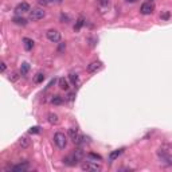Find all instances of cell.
I'll use <instances>...</instances> for the list:
<instances>
[{
	"label": "cell",
	"instance_id": "6da1fadb",
	"mask_svg": "<svg viewBox=\"0 0 172 172\" xmlns=\"http://www.w3.org/2000/svg\"><path fill=\"white\" fill-rule=\"evenodd\" d=\"M54 143L57 144V147L59 149H65L67 147V137H66L63 133L57 132L54 135Z\"/></svg>",
	"mask_w": 172,
	"mask_h": 172
},
{
	"label": "cell",
	"instance_id": "7a4b0ae2",
	"mask_svg": "<svg viewBox=\"0 0 172 172\" xmlns=\"http://www.w3.org/2000/svg\"><path fill=\"white\" fill-rule=\"evenodd\" d=\"M82 171H86V172H97V171H101V166L97 164V161H85L82 163Z\"/></svg>",
	"mask_w": 172,
	"mask_h": 172
},
{
	"label": "cell",
	"instance_id": "3957f363",
	"mask_svg": "<svg viewBox=\"0 0 172 172\" xmlns=\"http://www.w3.org/2000/svg\"><path fill=\"white\" fill-rule=\"evenodd\" d=\"M44 15H46V12H44L43 10H40V8H34L32 11H30V19L32 20V22H36V20L43 19Z\"/></svg>",
	"mask_w": 172,
	"mask_h": 172
},
{
	"label": "cell",
	"instance_id": "277c9868",
	"mask_svg": "<svg viewBox=\"0 0 172 172\" xmlns=\"http://www.w3.org/2000/svg\"><path fill=\"white\" fill-rule=\"evenodd\" d=\"M29 170V163H19L12 167H7L4 171H12V172H26Z\"/></svg>",
	"mask_w": 172,
	"mask_h": 172
},
{
	"label": "cell",
	"instance_id": "5b68a950",
	"mask_svg": "<svg viewBox=\"0 0 172 172\" xmlns=\"http://www.w3.org/2000/svg\"><path fill=\"white\" fill-rule=\"evenodd\" d=\"M46 35H47V39L52 42V43H58L61 40V32L57 30H48Z\"/></svg>",
	"mask_w": 172,
	"mask_h": 172
},
{
	"label": "cell",
	"instance_id": "8992f818",
	"mask_svg": "<svg viewBox=\"0 0 172 172\" xmlns=\"http://www.w3.org/2000/svg\"><path fill=\"white\" fill-rule=\"evenodd\" d=\"M30 11V4L26 2H22L19 3L16 7H15V12L16 13H24V12H29Z\"/></svg>",
	"mask_w": 172,
	"mask_h": 172
},
{
	"label": "cell",
	"instance_id": "52a82bcc",
	"mask_svg": "<svg viewBox=\"0 0 172 172\" xmlns=\"http://www.w3.org/2000/svg\"><path fill=\"white\" fill-rule=\"evenodd\" d=\"M140 12L143 13V15H149V13L153 12V4L152 3H144L141 6V8H140Z\"/></svg>",
	"mask_w": 172,
	"mask_h": 172
},
{
	"label": "cell",
	"instance_id": "ba28073f",
	"mask_svg": "<svg viewBox=\"0 0 172 172\" xmlns=\"http://www.w3.org/2000/svg\"><path fill=\"white\" fill-rule=\"evenodd\" d=\"M101 69V62H92L87 66V71L89 73H96L97 70Z\"/></svg>",
	"mask_w": 172,
	"mask_h": 172
},
{
	"label": "cell",
	"instance_id": "9c48e42d",
	"mask_svg": "<svg viewBox=\"0 0 172 172\" xmlns=\"http://www.w3.org/2000/svg\"><path fill=\"white\" fill-rule=\"evenodd\" d=\"M23 43H24V48H26L27 51L32 50L34 47V40L30 39V38H23Z\"/></svg>",
	"mask_w": 172,
	"mask_h": 172
},
{
	"label": "cell",
	"instance_id": "30bf717a",
	"mask_svg": "<svg viewBox=\"0 0 172 172\" xmlns=\"http://www.w3.org/2000/svg\"><path fill=\"white\" fill-rule=\"evenodd\" d=\"M47 120H48V122H50V124H52V125H57L58 122H59L58 116L54 114V113H50V114H48V116H47Z\"/></svg>",
	"mask_w": 172,
	"mask_h": 172
},
{
	"label": "cell",
	"instance_id": "8fae6325",
	"mask_svg": "<svg viewBox=\"0 0 172 172\" xmlns=\"http://www.w3.org/2000/svg\"><path fill=\"white\" fill-rule=\"evenodd\" d=\"M122 151H124V149L121 148V149H116V151H113V152H110V155H109V160H110V161H114V160L117 159V157L122 153Z\"/></svg>",
	"mask_w": 172,
	"mask_h": 172
},
{
	"label": "cell",
	"instance_id": "7c38bea8",
	"mask_svg": "<svg viewBox=\"0 0 172 172\" xmlns=\"http://www.w3.org/2000/svg\"><path fill=\"white\" fill-rule=\"evenodd\" d=\"M69 135H70V137H71L73 141H75L77 137L79 136V133H78V129L77 128H70L69 129Z\"/></svg>",
	"mask_w": 172,
	"mask_h": 172
},
{
	"label": "cell",
	"instance_id": "4fadbf2b",
	"mask_svg": "<svg viewBox=\"0 0 172 172\" xmlns=\"http://www.w3.org/2000/svg\"><path fill=\"white\" fill-rule=\"evenodd\" d=\"M59 87H61L62 90H67V89H69V82H67V79L59 78Z\"/></svg>",
	"mask_w": 172,
	"mask_h": 172
},
{
	"label": "cell",
	"instance_id": "5bb4252c",
	"mask_svg": "<svg viewBox=\"0 0 172 172\" xmlns=\"http://www.w3.org/2000/svg\"><path fill=\"white\" fill-rule=\"evenodd\" d=\"M13 23L15 24H22V26H26L27 24V20L24 19V17H19V16H16V17H13Z\"/></svg>",
	"mask_w": 172,
	"mask_h": 172
},
{
	"label": "cell",
	"instance_id": "9a60e30c",
	"mask_svg": "<svg viewBox=\"0 0 172 172\" xmlns=\"http://www.w3.org/2000/svg\"><path fill=\"white\" fill-rule=\"evenodd\" d=\"M29 145H30V141L26 137H22L19 140V147H22V148H27Z\"/></svg>",
	"mask_w": 172,
	"mask_h": 172
},
{
	"label": "cell",
	"instance_id": "2e32d148",
	"mask_svg": "<svg viewBox=\"0 0 172 172\" xmlns=\"http://www.w3.org/2000/svg\"><path fill=\"white\" fill-rule=\"evenodd\" d=\"M51 102L54 104V105H61L63 102V100H62L61 96H54V97L51 98Z\"/></svg>",
	"mask_w": 172,
	"mask_h": 172
},
{
	"label": "cell",
	"instance_id": "e0dca14e",
	"mask_svg": "<svg viewBox=\"0 0 172 172\" xmlns=\"http://www.w3.org/2000/svg\"><path fill=\"white\" fill-rule=\"evenodd\" d=\"M29 70H30L29 63H23L22 67H20V73H22V75H26L27 73H29Z\"/></svg>",
	"mask_w": 172,
	"mask_h": 172
},
{
	"label": "cell",
	"instance_id": "ac0fdd59",
	"mask_svg": "<svg viewBox=\"0 0 172 172\" xmlns=\"http://www.w3.org/2000/svg\"><path fill=\"white\" fill-rule=\"evenodd\" d=\"M69 78H70V81H71L74 85H78V82H79V79H78V75L75 74V73H71V74L69 75Z\"/></svg>",
	"mask_w": 172,
	"mask_h": 172
},
{
	"label": "cell",
	"instance_id": "d6986e66",
	"mask_svg": "<svg viewBox=\"0 0 172 172\" xmlns=\"http://www.w3.org/2000/svg\"><path fill=\"white\" fill-rule=\"evenodd\" d=\"M83 23H85V20H83V17H79V19H78V20H77V24H75V27H74V30H77V31H78V30L81 29V27H82V26H83Z\"/></svg>",
	"mask_w": 172,
	"mask_h": 172
},
{
	"label": "cell",
	"instance_id": "ffe728a7",
	"mask_svg": "<svg viewBox=\"0 0 172 172\" xmlns=\"http://www.w3.org/2000/svg\"><path fill=\"white\" fill-rule=\"evenodd\" d=\"M43 81H44L43 73H38L36 77H35V82H36V83H40V82H43Z\"/></svg>",
	"mask_w": 172,
	"mask_h": 172
},
{
	"label": "cell",
	"instance_id": "44dd1931",
	"mask_svg": "<svg viewBox=\"0 0 172 172\" xmlns=\"http://www.w3.org/2000/svg\"><path fill=\"white\" fill-rule=\"evenodd\" d=\"M89 157H90V159H93V160H102V157H101L100 155H97V153H93V152H90L89 153Z\"/></svg>",
	"mask_w": 172,
	"mask_h": 172
},
{
	"label": "cell",
	"instance_id": "7402d4cb",
	"mask_svg": "<svg viewBox=\"0 0 172 172\" xmlns=\"http://www.w3.org/2000/svg\"><path fill=\"white\" fill-rule=\"evenodd\" d=\"M29 132L31 133V135H36V133L40 132V128H39V126H32V128H30Z\"/></svg>",
	"mask_w": 172,
	"mask_h": 172
},
{
	"label": "cell",
	"instance_id": "603a6c76",
	"mask_svg": "<svg viewBox=\"0 0 172 172\" xmlns=\"http://www.w3.org/2000/svg\"><path fill=\"white\" fill-rule=\"evenodd\" d=\"M65 48H66V44H65V43H61V44H59V47H58V51L62 52L63 50H65Z\"/></svg>",
	"mask_w": 172,
	"mask_h": 172
},
{
	"label": "cell",
	"instance_id": "cb8c5ba5",
	"mask_svg": "<svg viewBox=\"0 0 172 172\" xmlns=\"http://www.w3.org/2000/svg\"><path fill=\"white\" fill-rule=\"evenodd\" d=\"M0 69H2V73H4V71H6L7 66H6V63H4V62H2V63H0Z\"/></svg>",
	"mask_w": 172,
	"mask_h": 172
},
{
	"label": "cell",
	"instance_id": "d4e9b609",
	"mask_svg": "<svg viewBox=\"0 0 172 172\" xmlns=\"http://www.w3.org/2000/svg\"><path fill=\"white\" fill-rule=\"evenodd\" d=\"M100 4H102V6H108V4H109V0H100Z\"/></svg>",
	"mask_w": 172,
	"mask_h": 172
},
{
	"label": "cell",
	"instance_id": "484cf974",
	"mask_svg": "<svg viewBox=\"0 0 172 172\" xmlns=\"http://www.w3.org/2000/svg\"><path fill=\"white\" fill-rule=\"evenodd\" d=\"M168 17H170V13H168V12H166V13H163V15H161V19H168Z\"/></svg>",
	"mask_w": 172,
	"mask_h": 172
},
{
	"label": "cell",
	"instance_id": "4316f807",
	"mask_svg": "<svg viewBox=\"0 0 172 172\" xmlns=\"http://www.w3.org/2000/svg\"><path fill=\"white\" fill-rule=\"evenodd\" d=\"M39 4L46 6V4H48V0H39Z\"/></svg>",
	"mask_w": 172,
	"mask_h": 172
},
{
	"label": "cell",
	"instance_id": "83f0119b",
	"mask_svg": "<svg viewBox=\"0 0 172 172\" xmlns=\"http://www.w3.org/2000/svg\"><path fill=\"white\" fill-rule=\"evenodd\" d=\"M128 3H136V2H139V0H126Z\"/></svg>",
	"mask_w": 172,
	"mask_h": 172
},
{
	"label": "cell",
	"instance_id": "f1b7e54d",
	"mask_svg": "<svg viewBox=\"0 0 172 172\" xmlns=\"http://www.w3.org/2000/svg\"><path fill=\"white\" fill-rule=\"evenodd\" d=\"M55 2H61V0H55Z\"/></svg>",
	"mask_w": 172,
	"mask_h": 172
}]
</instances>
